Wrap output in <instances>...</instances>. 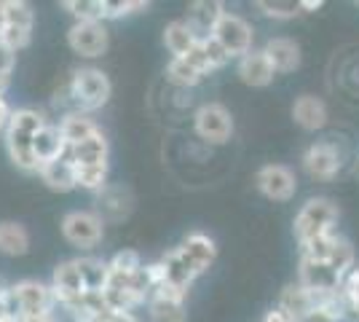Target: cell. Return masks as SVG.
I'll use <instances>...</instances> for the list:
<instances>
[{
  "mask_svg": "<svg viewBox=\"0 0 359 322\" xmlns=\"http://www.w3.org/2000/svg\"><path fill=\"white\" fill-rule=\"evenodd\" d=\"M22 322H60L57 311H48V314H35V317H25Z\"/></svg>",
  "mask_w": 359,
  "mask_h": 322,
  "instance_id": "cell-41",
  "label": "cell"
},
{
  "mask_svg": "<svg viewBox=\"0 0 359 322\" xmlns=\"http://www.w3.org/2000/svg\"><path fill=\"white\" fill-rule=\"evenodd\" d=\"M161 263H164V269H166V282L175 285V288H182V290H191V285L204 274V271L182 253V247L169 250L164 258H161Z\"/></svg>",
  "mask_w": 359,
  "mask_h": 322,
  "instance_id": "cell-17",
  "label": "cell"
},
{
  "mask_svg": "<svg viewBox=\"0 0 359 322\" xmlns=\"http://www.w3.org/2000/svg\"><path fill=\"white\" fill-rule=\"evenodd\" d=\"M46 116L35 107H19L11 110V119L6 126V151L8 159L14 161V167H19L22 172H38V161L32 154V140L41 132V126H46Z\"/></svg>",
  "mask_w": 359,
  "mask_h": 322,
  "instance_id": "cell-1",
  "label": "cell"
},
{
  "mask_svg": "<svg viewBox=\"0 0 359 322\" xmlns=\"http://www.w3.org/2000/svg\"><path fill=\"white\" fill-rule=\"evenodd\" d=\"M236 76H239L241 83H247L252 89H263V86H269L271 81L276 78V70H273V65L269 62L263 48H252L250 54H244L239 60Z\"/></svg>",
  "mask_w": 359,
  "mask_h": 322,
  "instance_id": "cell-12",
  "label": "cell"
},
{
  "mask_svg": "<svg viewBox=\"0 0 359 322\" xmlns=\"http://www.w3.org/2000/svg\"><path fill=\"white\" fill-rule=\"evenodd\" d=\"M0 253L8 258H22L30 253V231L16 220L0 223Z\"/></svg>",
  "mask_w": 359,
  "mask_h": 322,
  "instance_id": "cell-26",
  "label": "cell"
},
{
  "mask_svg": "<svg viewBox=\"0 0 359 322\" xmlns=\"http://www.w3.org/2000/svg\"><path fill=\"white\" fill-rule=\"evenodd\" d=\"M67 46L83 60L102 57L110 46L107 25L105 22H73V27L67 30Z\"/></svg>",
  "mask_w": 359,
  "mask_h": 322,
  "instance_id": "cell-7",
  "label": "cell"
},
{
  "mask_svg": "<svg viewBox=\"0 0 359 322\" xmlns=\"http://www.w3.org/2000/svg\"><path fill=\"white\" fill-rule=\"evenodd\" d=\"M166 78L175 83V86H182V89H194V86H198L201 81H204V76L196 70L191 62L185 60H172L169 62V67H166Z\"/></svg>",
  "mask_w": 359,
  "mask_h": 322,
  "instance_id": "cell-30",
  "label": "cell"
},
{
  "mask_svg": "<svg viewBox=\"0 0 359 322\" xmlns=\"http://www.w3.org/2000/svg\"><path fill=\"white\" fill-rule=\"evenodd\" d=\"M298 282L311 293H338L341 276L335 274L327 263L311 261V258H303V255H300Z\"/></svg>",
  "mask_w": 359,
  "mask_h": 322,
  "instance_id": "cell-13",
  "label": "cell"
},
{
  "mask_svg": "<svg viewBox=\"0 0 359 322\" xmlns=\"http://www.w3.org/2000/svg\"><path fill=\"white\" fill-rule=\"evenodd\" d=\"M65 148H67V145H65V140H62V132L57 123L41 126V132L32 140V154H35L38 167H46V164L62 159V156H65ZM38 172H41V169H38Z\"/></svg>",
  "mask_w": 359,
  "mask_h": 322,
  "instance_id": "cell-20",
  "label": "cell"
},
{
  "mask_svg": "<svg viewBox=\"0 0 359 322\" xmlns=\"http://www.w3.org/2000/svg\"><path fill=\"white\" fill-rule=\"evenodd\" d=\"M105 322H140L135 311H107Z\"/></svg>",
  "mask_w": 359,
  "mask_h": 322,
  "instance_id": "cell-38",
  "label": "cell"
},
{
  "mask_svg": "<svg viewBox=\"0 0 359 322\" xmlns=\"http://www.w3.org/2000/svg\"><path fill=\"white\" fill-rule=\"evenodd\" d=\"M257 8L269 16V19H279V22L300 16L298 3H269V0H260V3H257Z\"/></svg>",
  "mask_w": 359,
  "mask_h": 322,
  "instance_id": "cell-34",
  "label": "cell"
},
{
  "mask_svg": "<svg viewBox=\"0 0 359 322\" xmlns=\"http://www.w3.org/2000/svg\"><path fill=\"white\" fill-rule=\"evenodd\" d=\"M6 30L0 35V41L14 51L30 46L32 41V25H35V14L27 3L22 0H6Z\"/></svg>",
  "mask_w": 359,
  "mask_h": 322,
  "instance_id": "cell-8",
  "label": "cell"
},
{
  "mask_svg": "<svg viewBox=\"0 0 359 322\" xmlns=\"http://www.w3.org/2000/svg\"><path fill=\"white\" fill-rule=\"evenodd\" d=\"M97 196H100V201H97L100 207H97L94 213L100 215L105 223L123 220L126 215L132 213V204H135V201H132V194H129L123 185H105Z\"/></svg>",
  "mask_w": 359,
  "mask_h": 322,
  "instance_id": "cell-18",
  "label": "cell"
},
{
  "mask_svg": "<svg viewBox=\"0 0 359 322\" xmlns=\"http://www.w3.org/2000/svg\"><path fill=\"white\" fill-rule=\"evenodd\" d=\"M327 266L335 271V274L344 279L354 266H357V255H354V247L346 242L344 236H338V242L332 247V253H330V261Z\"/></svg>",
  "mask_w": 359,
  "mask_h": 322,
  "instance_id": "cell-31",
  "label": "cell"
},
{
  "mask_svg": "<svg viewBox=\"0 0 359 322\" xmlns=\"http://www.w3.org/2000/svg\"><path fill=\"white\" fill-rule=\"evenodd\" d=\"M201 48H204V54H207V60H210L212 70H220V67H225L228 65V51H225L212 35H207V38H201Z\"/></svg>",
  "mask_w": 359,
  "mask_h": 322,
  "instance_id": "cell-35",
  "label": "cell"
},
{
  "mask_svg": "<svg viewBox=\"0 0 359 322\" xmlns=\"http://www.w3.org/2000/svg\"><path fill=\"white\" fill-rule=\"evenodd\" d=\"M6 0H0V35H3V30H6Z\"/></svg>",
  "mask_w": 359,
  "mask_h": 322,
  "instance_id": "cell-42",
  "label": "cell"
},
{
  "mask_svg": "<svg viewBox=\"0 0 359 322\" xmlns=\"http://www.w3.org/2000/svg\"><path fill=\"white\" fill-rule=\"evenodd\" d=\"M105 226L107 223L94 210H73L60 223L65 242L78 250H94L105 236Z\"/></svg>",
  "mask_w": 359,
  "mask_h": 322,
  "instance_id": "cell-4",
  "label": "cell"
},
{
  "mask_svg": "<svg viewBox=\"0 0 359 322\" xmlns=\"http://www.w3.org/2000/svg\"><path fill=\"white\" fill-rule=\"evenodd\" d=\"M11 293H14V298L19 301L22 320L25 317H35V314L57 311V301H54L51 285H43L38 279H22V282L11 285Z\"/></svg>",
  "mask_w": 359,
  "mask_h": 322,
  "instance_id": "cell-10",
  "label": "cell"
},
{
  "mask_svg": "<svg viewBox=\"0 0 359 322\" xmlns=\"http://www.w3.org/2000/svg\"><path fill=\"white\" fill-rule=\"evenodd\" d=\"M57 126H60L62 140H65L67 145H81L83 140H89V137H94L97 132H102L91 116H86V113H78V110L65 113Z\"/></svg>",
  "mask_w": 359,
  "mask_h": 322,
  "instance_id": "cell-22",
  "label": "cell"
},
{
  "mask_svg": "<svg viewBox=\"0 0 359 322\" xmlns=\"http://www.w3.org/2000/svg\"><path fill=\"white\" fill-rule=\"evenodd\" d=\"M198 43V35L191 30V25L185 19H175L164 27V46L172 54V60L188 57Z\"/></svg>",
  "mask_w": 359,
  "mask_h": 322,
  "instance_id": "cell-21",
  "label": "cell"
},
{
  "mask_svg": "<svg viewBox=\"0 0 359 322\" xmlns=\"http://www.w3.org/2000/svg\"><path fill=\"white\" fill-rule=\"evenodd\" d=\"M145 307H148L153 322H185V304L169 301V298H158V295H150Z\"/></svg>",
  "mask_w": 359,
  "mask_h": 322,
  "instance_id": "cell-28",
  "label": "cell"
},
{
  "mask_svg": "<svg viewBox=\"0 0 359 322\" xmlns=\"http://www.w3.org/2000/svg\"><path fill=\"white\" fill-rule=\"evenodd\" d=\"M180 247H182V253H185L201 271H207L212 263H215V258H217V245H215V239L207 236V234H201V231L188 234V236L180 242Z\"/></svg>",
  "mask_w": 359,
  "mask_h": 322,
  "instance_id": "cell-25",
  "label": "cell"
},
{
  "mask_svg": "<svg viewBox=\"0 0 359 322\" xmlns=\"http://www.w3.org/2000/svg\"><path fill=\"white\" fill-rule=\"evenodd\" d=\"M338 204L335 201L325 199V196H314L309 199L295 215V223H292V231H295V239L298 245H306L322 234H332L335 226H338Z\"/></svg>",
  "mask_w": 359,
  "mask_h": 322,
  "instance_id": "cell-3",
  "label": "cell"
},
{
  "mask_svg": "<svg viewBox=\"0 0 359 322\" xmlns=\"http://www.w3.org/2000/svg\"><path fill=\"white\" fill-rule=\"evenodd\" d=\"M257 191L271 201H290L298 191V177L287 164H266L255 175Z\"/></svg>",
  "mask_w": 359,
  "mask_h": 322,
  "instance_id": "cell-9",
  "label": "cell"
},
{
  "mask_svg": "<svg viewBox=\"0 0 359 322\" xmlns=\"http://www.w3.org/2000/svg\"><path fill=\"white\" fill-rule=\"evenodd\" d=\"M8 119H11V107H8V102H6V97H0V132H6Z\"/></svg>",
  "mask_w": 359,
  "mask_h": 322,
  "instance_id": "cell-39",
  "label": "cell"
},
{
  "mask_svg": "<svg viewBox=\"0 0 359 322\" xmlns=\"http://www.w3.org/2000/svg\"><path fill=\"white\" fill-rule=\"evenodd\" d=\"M266 57L269 62L273 65V70H276V76H285V73H295L300 67V60H303V54H300V46L292 41V38H287V35H276V38H269L266 41Z\"/></svg>",
  "mask_w": 359,
  "mask_h": 322,
  "instance_id": "cell-15",
  "label": "cell"
},
{
  "mask_svg": "<svg viewBox=\"0 0 359 322\" xmlns=\"http://www.w3.org/2000/svg\"><path fill=\"white\" fill-rule=\"evenodd\" d=\"M148 8L150 3H145V0H116V3L105 0V22L107 19H123V16L140 14V11H148Z\"/></svg>",
  "mask_w": 359,
  "mask_h": 322,
  "instance_id": "cell-33",
  "label": "cell"
},
{
  "mask_svg": "<svg viewBox=\"0 0 359 322\" xmlns=\"http://www.w3.org/2000/svg\"><path fill=\"white\" fill-rule=\"evenodd\" d=\"M354 314H357V320H359V307H357V309H354Z\"/></svg>",
  "mask_w": 359,
  "mask_h": 322,
  "instance_id": "cell-43",
  "label": "cell"
},
{
  "mask_svg": "<svg viewBox=\"0 0 359 322\" xmlns=\"http://www.w3.org/2000/svg\"><path fill=\"white\" fill-rule=\"evenodd\" d=\"M292 119L298 123L300 129L306 132H319L327 126V105L322 97L316 94H300L298 100L292 102Z\"/></svg>",
  "mask_w": 359,
  "mask_h": 322,
  "instance_id": "cell-16",
  "label": "cell"
},
{
  "mask_svg": "<svg viewBox=\"0 0 359 322\" xmlns=\"http://www.w3.org/2000/svg\"><path fill=\"white\" fill-rule=\"evenodd\" d=\"M300 164H303L309 177H314V180H332L341 172V154H338V148L332 142L322 140V142H314V145H309L303 151Z\"/></svg>",
  "mask_w": 359,
  "mask_h": 322,
  "instance_id": "cell-11",
  "label": "cell"
},
{
  "mask_svg": "<svg viewBox=\"0 0 359 322\" xmlns=\"http://www.w3.org/2000/svg\"><path fill=\"white\" fill-rule=\"evenodd\" d=\"M300 14H311V11H319L322 8V0H298Z\"/></svg>",
  "mask_w": 359,
  "mask_h": 322,
  "instance_id": "cell-40",
  "label": "cell"
},
{
  "mask_svg": "<svg viewBox=\"0 0 359 322\" xmlns=\"http://www.w3.org/2000/svg\"><path fill=\"white\" fill-rule=\"evenodd\" d=\"M107 266H110V274H118V276H135L137 271H142V258H140V253L137 250H121V253H116L110 261H107Z\"/></svg>",
  "mask_w": 359,
  "mask_h": 322,
  "instance_id": "cell-32",
  "label": "cell"
},
{
  "mask_svg": "<svg viewBox=\"0 0 359 322\" xmlns=\"http://www.w3.org/2000/svg\"><path fill=\"white\" fill-rule=\"evenodd\" d=\"M225 14L223 3H215V0H198V3H191V8H188V25H191V30L198 35V38H207L212 35L215 30V25H217V19Z\"/></svg>",
  "mask_w": 359,
  "mask_h": 322,
  "instance_id": "cell-23",
  "label": "cell"
},
{
  "mask_svg": "<svg viewBox=\"0 0 359 322\" xmlns=\"http://www.w3.org/2000/svg\"><path fill=\"white\" fill-rule=\"evenodd\" d=\"M38 175H41V180H43L46 188H51V191H57V194H67V191H75V188H78V183H75V167L67 156H62L57 161L41 167Z\"/></svg>",
  "mask_w": 359,
  "mask_h": 322,
  "instance_id": "cell-24",
  "label": "cell"
},
{
  "mask_svg": "<svg viewBox=\"0 0 359 322\" xmlns=\"http://www.w3.org/2000/svg\"><path fill=\"white\" fill-rule=\"evenodd\" d=\"M81 276L86 282V290L89 293H102L107 276H110V266L102 258H94V255H83V258H75Z\"/></svg>",
  "mask_w": 359,
  "mask_h": 322,
  "instance_id": "cell-27",
  "label": "cell"
},
{
  "mask_svg": "<svg viewBox=\"0 0 359 322\" xmlns=\"http://www.w3.org/2000/svg\"><path fill=\"white\" fill-rule=\"evenodd\" d=\"M67 94H70V102L75 105V110L89 116L102 105H107V100L113 94V83L100 67H81L70 78Z\"/></svg>",
  "mask_w": 359,
  "mask_h": 322,
  "instance_id": "cell-2",
  "label": "cell"
},
{
  "mask_svg": "<svg viewBox=\"0 0 359 322\" xmlns=\"http://www.w3.org/2000/svg\"><path fill=\"white\" fill-rule=\"evenodd\" d=\"M14 65H16V51H14V48H8L3 41H0V76L11 78V73H14Z\"/></svg>",
  "mask_w": 359,
  "mask_h": 322,
  "instance_id": "cell-36",
  "label": "cell"
},
{
  "mask_svg": "<svg viewBox=\"0 0 359 322\" xmlns=\"http://www.w3.org/2000/svg\"><path fill=\"white\" fill-rule=\"evenodd\" d=\"M212 38L228 51V57H239L241 60L244 54L252 51L255 30H252V25L241 14L225 11V14L217 19V25H215V30H212Z\"/></svg>",
  "mask_w": 359,
  "mask_h": 322,
  "instance_id": "cell-5",
  "label": "cell"
},
{
  "mask_svg": "<svg viewBox=\"0 0 359 322\" xmlns=\"http://www.w3.org/2000/svg\"><path fill=\"white\" fill-rule=\"evenodd\" d=\"M260 322H295V320L287 314L285 309L273 307V309H269V311H266V317H263Z\"/></svg>",
  "mask_w": 359,
  "mask_h": 322,
  "instance_id": "cell-37",
  "label": "cell"
},
{
  "mask_svg": "<svg viewBox=\"0 0 359 322\" xmlns=\"http://www.w3.org/2000/svg\"><path fill=\"white\" fill-rule=\"evenodd\" d=\"M65 11L75 16V22H105V0H65Z\"/></svg>",
  "mask_w": 359,
  "mask_h": 322,
  "instance_id": "cell-29",
  "label": "cell"
},
{
  "mask_svg": "<svg viewBox=\"0 0 359 322\" xmlns=\"http://www.w3.org/2000/svg\"><path fill=\"white\" fill-rule=\"evenodd\" d=\"M194 132L210 145H225L233 135V119L223 102H204L194 116Z\"/></svg>",
  "mask_w": 359,
  "mask_h": 322,
  "instance_id": "cell-6",
  "label": "cell"
},
{
  "mask_svg": "<svg viewBox=\"0 0 359 322\" xmlns=\"http://www.w3.org/2000/svg\"><path fill=\"white\" fill-rule=\"evenodd\" d=\"M65 156L73 161V167H110V161H107L110 148H107V137L102 132H97L89 140H83L81 145H67Z\"/></svg>",
  "mask_w": 359,
  "mask_h": 322,
  "instance_id": "cell-14",
  "label": "cell"
},
{
  "mask_svg": "<svg viewBox=\"0 0 359 322\" xmlns=\"http://www.w3.org/2000/svg\"><path fill=\"white\" fill-rule=\"evenodd\" d=\"M0 293H3V288H0Z\"/></svg>",
  "mask_w": 359,
  "mask_h": 322,
  "instance_id": "cell-44",
  "label": "cell"
},
{
  "mask_svg": "<svg viewBox=\"0 0 359 322\" xmlns=\"http://www.w3.org/2000/svg\"><path fill=\"white\" fill-rule=\"evenodd\" d=\"M276 307L285 309L295 322H309L311 317H314L316 298H314V293L306 290L300 282H295V285H287L285 290H282Z\"/></svg>",
  "mask_w": 359,
  "mask_h": 322,
  "instance_id": "cell-19",
  "label": "cell"
}]
</instances>
